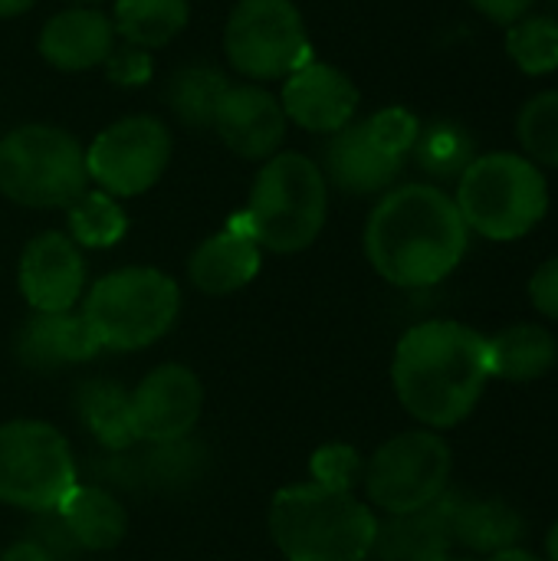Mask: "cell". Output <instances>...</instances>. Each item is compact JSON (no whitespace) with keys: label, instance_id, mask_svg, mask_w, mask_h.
Returning a JSON list of instances; mask_svg holds the SVG:
<instances>
[{"label":"cell","instance_id":"cell-3","mask_svg":"<svg viewBox=\"0 0 558 561\" xmlns=\"http://www.w3.org/2000/svg\"><path fill=\"white\" fill-rule=\"evenodd\" d=\"M270 536L286 561H365L375 552L378 519L352 493L299 483L273 496Z\"/></svg>","mask_w":558,"mask_h":561},{"label":"cell","instance_id":"cell-23","mask_svg":"<svg viewBox=\"0 0 558 561\" xmlns=\"http://www.w3.org/2000/svg\"><path fill=\"white\" fill-rule=\"evenodd\" d=\"M451 513H454V500L441 496L434 506L411 513V516H395L398 523L382 533L378 526V539H375V552H382V559L388 561H424L437 552H447L451 542Z\"/></svg>","mask_w":558,"mask_h":561},{"label":"cell","instance_id":"cell-8","mask_svg":"<svg viewBox=\"0 0 558 561\" xmlns=\"http://www.w3.org/2000/svg\"><path fill=\"white\" fill-rule=\"evenodd\" d=\"M76 486V460L66 437L46 421L0 424V503L56 513Z\"/></svg>","mask_w":558,"mask_h":561},{"label":"cell","instance_id":"cell-39","mask_svg":"<svg viewBox=\"0 0 558 561\" xmlns=\"http://www.w3.org/2000/svg\"><path fill=\"white\" fill-rule=\"evenodd\" d=\"M546 559L558 561V523L549 529V536H546Z\"/></svg>","mask_w":558,"mask_h":561},{"label":"cell","instance_id":"cell-41","mask_svg":"<svg viewBox=\"0 0 558 561\" xmlns=\"http://www.w3.org/2000/svg\"><path fill=\"white\" fill-rule=\"evenodd\" d=\"M69 3H79V7H92V3H102V0H69Z\"/></svg>","mask_w":558,"mask_h":561},{"label":"cell","instance_id":"cell-14","mask_svg":"<svg viewBox=\"0 0 558 561\" xmlns=\"http://www.w3.org/2000/svg\"><path fill=\"white\" fill-rule=\"evenodd\" d=\"M358 85L332 62L309 59L283 79L280 105L286 122L312 135H335L358 112Z\"/></svg>","mask_w":558,"mask_h":561},{"label":"cell","instance_id":"cell-34","mask_svg":"<svg viewBox=\"0 0 558 561\" xmlns=\"http://www.w3.org/2000/svg\"><path fill=\"white\" fill-rule=\"evenodd\" d=\"M529 299L536 306V312H543L546 319L558 322V256L546 260L533 279H529Z\"/></svg>","mask_w":558,"mask_h":561},{"label":"cell","instance_id":"cell-32","mask_svg":"<svg viewBox=\"0 0 558 561\" xmlns=\"http://www.w3.org/2000/svg\"><path fill=\"white\" fill-rule=\"evenodd\" d=\"M368 125V135L391 154L398 158H408L418 135H421V122L414 112L401 108V105H388V108H378L372 118H365Z\"/></svg>","mask_w":558,"mask_h":561},{"label":"cell","instance_id":"cell-29","mask_svg":"<svg viewBox=\"0 0 558 561\" xmlns=\"http://www.w3.org/2000/svg\"><path fill=\"white\" fill-rule=\"evenodd\" d=\"M506 53L526 76H549L558 69V20L549 13H526L506 26Z\"/></svg>","mask_w":558,"mask_h":561},{"label":"cell","instance_id":"cell-20","mask_svg":"<svg viewBox=\"0 0 558 561\" xmlns=\"http://www.w3.org/2000/svg\"><path fill=\"white\" fill-rule=\"evenodd\" d=\"M59 523L66 526L76 549L105 552L115 549L128 533L125 506L102 486H72V493L56 510Z\"/></svg>","mask_w":558,"mask_h":561},{"label":"cell","instance_id":"cell-35","mask_svg":"<svg viewBox=\"0 0 558 561\" xmlns=\"http://www.w3.org/2000/svg\"><path fill=\"white\" fill-rule=\"evenodd\" d=\"M470 3H474V10H477V13H483L487 20L510 26V23L523 20V16L533 10V3H536V0H470Z\"/></svg>","mask_w":558,"mask_h":561},{"label":"cell","instance_id":"cell-1","mask_svg":"<svg viewBox=\"0 0 558 561\" xmlns=\"http://www.w3.org/2000/svg\"><path fill=\"white\" fill-rule=\"evenodd\" d=\"M470 230L454 197L437 184H398L382 194L365 224L372 270L401 289L444 283L467 256Z\"/></svg>","mask_w":558,"mask_h":561},{"label":"cell","instance_id":"cell-11","mask_svg":"<svg viewBox=\"0 0 558 561\" xmlns=\"http://www.w3.org/2000/svg\"><path fill=\"white\" fill-rule=\"evenodd\" d=\"M171 161V131L155 115H125L105 125L86 148L89 184L112 197L151 191Z\"/></svg>","mask_w":558,"mask_h":561},{"label":"cell","instance_id":"cell-25","mask_svg":"<svg viewBox=\"0 0 558 561\" xmlns=\"http://www.w3.org/2000/svg\"><path fill=\"white\" fill-rule=\"evenodd\" d=\"M227 89H230V79L224 76V69L207 66V62H191V66H181L168 79L164 99H168V108L174 112V118L184 128L210 131L217 105H220Z\"/></svg>","mask_w":558,"mask_h":561},{"label":"cell","instance_id":"cell-24","mask_svg":"<svg viewBox=\"0 0 558 561\" xmlns=\"http://www.w3.org/2000/svg\"><path fill=\"white\" fill-rule=\"evenodd\" d=\"M191 20V0H115L112 26L128 46L161 49Z\"/></svg>","mask_w":558,"mask_h":561},{"label":"cell","instance_id":"cell-18","mask_svg":"<svg viewBox=\"0 0 558 561\" xmlns=\"http://www.w3.org/2000/svg\"><path fill=\"white\" fill-rule=\"evenodd\" d=\"M260 263H263L260 243L250 237L243 220L234 217L224 230L197 243V250L187 260V279L204 296H230L257 279Z\"/></svg>","mask_w":558,"mask_h":561},{"label":"cell","instance_id":"cell-7","mask_svg":"<svg viewBox=\"0 0 558 561\" xmlns=\"http://www.w3.org/2000/svg\"><path fill=\"white\" fill-rule=\"evenodd\" d=\"M181 312L178 283L155 266H125L102 276L82 302V319L99 348L135 352L171 332Z\"/></svg>","mask_w":558,"mask_h":561},{"label":"cell","instance_id":"cell-6","mask_svg":"<svg viewBox=\"0 0 558 561\" xmlns=\"http://www.w3.org/2000/svg\"><path fill=\"white\" fill-rule=\"evenodd\" d=\"M89 191L82 141L46 122L16 125L0 138V194L20 207L56 210Z\"/></svg>","mask_w":558,"mask_h":561},{"label":"cell","instance_id":"cell-9","mask_svg":"<svg viewBox=\"0 0 558 561\" xmlns=\"http://www.w3.org/2000/svg\"><path fill=\"white\" fill-rule=\"evenodd\" d=\"M224 53L234 72L273 82L306 66L312 43L293 0H237L224 26Z\"/></svg>","mask_w":558,"mask_h":561},{"label":"cell","instance_id":"cell-2","mask_svg":"<svg viewBox=\"0 0 558 561\" xmlns=\"http://www.w3.org/2000/svg\"><path fill=\"white\" fill-rule=\"evenodd\" d=\"M490 381L487 335L454 319L411 325L391 362V385L405 411L431 431L474 414Z\"/></svg>","mask_w":558,"mask_h":561},{"label":"cell","instance_id":"cell-4","mask_svg":"<svg viewBox=\"0 0 558 561\" xmlns=\"http://www.w3.org/2000/svg\"><path fill=\"white\" fill-rule=\"evenodd\" d=\"M326 214L329 184L319 161L303 151H276L257 171L247 210L237 217L260 250L299 253L319 240Z\"/></svg>","mask_w":558,"mask_h":561},{"label":"cell","instance_id":"cell-38","mask_svg":"<svg viewBox=\"0 0 558 561\" xmlns=\"http://www.w3.org/2000/svg\"><path fill=\"white\" fill-rule=\"evenodd\" d=\"M487 561H543L539 556H533V552H526V549H520V546H513V549H503V552H497V556H487Z\"/></svg>","mask_w":558,"mask_h":561},{"label":"cell","instance_id":"cell-19","mask_svg":"<svg viewBox=\"0 0 558 561\" xmlns=\"http://www.w3.org/2000/svg\"><path fill=\"white\" fill-rule=\"evenodd\" d=\"M13 352L23 368L53 371V368L89 362L102 348L89 332L82 312H36L20 325Z\"/></svg>","mask_w":558,"mask_h":561},{"label":"cell","instance_id":"cell-17","mask_svg":"<svg viewBox=\"0 0 558 561\" xmlns=\"http://www.w3.org/2000/svg\"><path fill=\"white\" fill-rule=\"evenodd\" d=\"M39 56L59 72H86L102 66L115 49L112 16L95 7H66L53 13L36 39Z\"/></svg>","mask_w":558,"mask_h":561},{"label":"cell","instance_id":"cell-15","mask_svg":"<svg viewBox=\"0 0 558 561\" xmlns=\"http://www.w3.org/2000/svg\"><path fill=\"white\" fill-rule=\"evenodd\" d=\"M217 138L243 161H266L286 138V115L273 92L257 82H240L224 92L214 115Z\"/></svg>","mask_w":558,"mask_h":561},{"label":"cell","instance_id":"cell-13","mask_svg":"<svg viewBox=\"0 0 558 561\" xmlns=\"http://www.w3.org/2000/svg\"><path fill=\"white\" fill-rule=\"evenodd\" d=\"M16 283L36 312H72L86 289L82 247L59 230L36 233L20 253Z\"/></svg>","mask_w":558,"mask_h":561},{"label":"cell","instance_id":"cell-37","mask_svg":"<svg viewBox=\"0 0 558 561\" xmlns=\"http://www.w3.org/2000/svg\"><path fill=\"white\" fill-rule=\"evenodd\" d=\"M36 0H0V20H13L23 16L26 10H33Z\"/></svg>","mask_w":558,"mask_h":561},{"label":"cell","instance_id":"cell-31","mask_svg":"<svg viewBox=\"0 0 558 561\" xmlns=\"http://www.w3.org/2000/svg\"><path fill=\"white\" fill-rule=\"evenodd\" d=\"M309 473L316 486L335 490V493H352V486L358 483V477L365 473L362 467V454L349 444H326L312 454L309 460Z\"/></svg>","mask_w":558,"mask_h":561},{"label":"cell","instance_id":"cell-42","mask_svg":"<svg viewBox=\"0 0 558 561\" xmlns=\"http://www.w3.org/2000/svg\"><path fill=\"white\" fill-rule=\"evenodd\" d=\"M553 3H556V7H558V0H553Z\"/></svg>","mask_w":558,"mask_h":561},{"label":"cell","instance_id":"cell-10","mask_svg":"<svg viewBox=\"0 0 558 561\" xmlns=\"http://www.w3.org/2000/svg\"><path fill=\"white\" fill-rule=\"evenodd\" d=\"M454 457L441 434L405 431L382 444L365 467V493L388 516H411L434 506L451 483Z\"/></svg>","mask_w":558,"mask_h":561},{"label":"cell","instance_id":"cell-22","mask_svg":"<svg viewBox=\"0 0 558 561\" xmlns=\"http://www.w3.org/2000/svg\"><path fill=\"white\" fill-rule=\"evenodd\" d=\"M523 516L490 496V500H454L451 513V542L477 552V556H497L503 549H513L523 539Z\"/></svg>","mask_w":558,"mask_h":561},{"label":"cell","instance_id":"cell-36","mask_svg":"<svg viewBox=\"0 0 558 561\" xmlns=\"http://www.w3.org/2000/svg\"><path fill=\"white\" fill-rule=\"evenodd\" d=\"M0 561H56L36 539H20V542H13Z\"/></svg>","mask_w":558,"mask_h":561},{"label":"cell","instance_id":"cell-27","mask_svg":"<svg viewBox=\"0 0 558 561\" xmlns=\"http://www.w3.org/2000/svg\"><path fill=\"white\" fill-rule=\"evenodd\" d=\"M66 224H69V237L76 240V247L105 250V247H115L125 237L128 214L118 204V197L95 187V191L79 194L66 207Z\"/></svg>","mask_w":558,"mask_h":561},{"label":"cell","instance_id":"cell-40","mask_svg":"<svg viewBox=\"0 0 558 561\" xmlns=\"http://www.w3.org/2000/svg\"><path fill=\"white\" fill-rule=\"evenodd\" d=\"M424 561H470V559H460V556H451V549L447 552H437V556H431V559Z\"/></svg>","mask_w":558,"mask_h":561},{"label":"cell","instance_id":"cell-12","mask_svg":"<svg viewBox=\"0 0 558 561\" xmlns=\"http://www.w3.org/2000/svg\"><path fill=\"white\" fill-rule=\"evenodd\" d=\"M204 408V388L197 375L184 365H158L132 391V421L138 440L155 447L181 444Z\"/></svg>","mask_w":558,"mask_h":561},{"label":"cell","instance_id":"cell-30","mask_svg":"<svg viewBox=\"0 0 558 561\" xmlns=\"http://www.w3.org/2000/svg\"><path fill=\"white\" fill-rule=\"evenodd\" d=\"M523 154L539 168H558V89L533 95L516 115Z\"/></svg>","mask_w":558,"mask_h":561},{"label":"cell","instance_id":"cell-5","mask_svg":"<svg viewBox=\"0 0 558 561\" xmlns=\"http://www.w3.org/2000/svg\"><path fill=\"white\" fill-rule=\"evenodd\" d=\"M454 204L470 233L497 243L533 233L549 214V184L539 164L516 151L477 154L457 178Z\"/></svg>","mask_w":558,"mask_h":561},{"label":"cell","instance_id":"cell-28","mask_svg":"<svg viewBox=\"0 0 558 561\" xmlns=\"http://www.w3.org/2000/svg\"><path fill=\"white\" fill-rule=\"evenodd\" d=\"M418 168L437 181H457L467 164L477 158L474 138L464 125L457 122H434V125H421V135L411 148Z\"/></svg>","mask_w":558,"mask_h":561},{"label":"cell","instance_id":"cell-26","mask_svg":"<svg viewBox=\"0 0 558 561\" xmlns=\"http://www.w3.org/2000/svg\"><path fill=\"white\" fill-rule=\"evenodd\" d=\"M79 417L109 450H128L138 434L132 421V394L115 381H86L76 394Z\"/></svg>","mask_w":558,"mask_h":561},{"label":"cell","instance_id":"cell-33","mask_svg":"<svg viewBox=\"0 0 558 561\" xmlns=\"http://www.w3.org/2000/svg\"><path fill=\"white\" fill-rule=\"evenodd\" d=\"M105 66V76L109 82L122 85V89H135V85H145L151 82L155 76V56L148 49H138V46H115L112 56L102 62Z\"/></svg>","mask_w":558,"mask_h":561},{"label":"cell","instance_id":"cell-21","mask_svg":"<svg viewBox=\"0 0 558 561\" xmlns=\"http://www.w3.org/2000/svg\"><path fill=\"white\" fill-rule=\"evenodd\" d=\"M556 358V335L546 325L516 322V325H506L503 332H497L493 339H487L490 378H500V381H516V385L536 381V378L549 375Z\"/></svg>","mask_w":558,"mask_h":561},{"label":"cell","instance_id":"cell-16","mask_svg":"<svg viewBox=\"0 0 558 561\" xmlns=\"http://www.w3.org/2000/svg\"><path fill=\"white\" fill-rule=\"evenodd\" d=\"M319 168L326 174V184H335L345 194L365 197V194L391 191L405 168V158L385 151L368 135L365 122H349L345 128L329 135Z\"/></svg>","mask_w":558,"mask_h":561}]
</instances>
